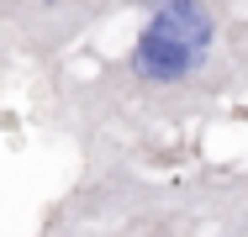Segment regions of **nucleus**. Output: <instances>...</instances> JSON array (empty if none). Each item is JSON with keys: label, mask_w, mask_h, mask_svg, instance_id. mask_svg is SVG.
I'll list each match as a JSON object with an SVG mask.
<instances>
[{"label": "nucleus", "mask_w": 248, "mask_h": 237, "mask_svg": "<svg viewBox=\"0 0 248 237\" xmlns=\"http://www.w3.org/2000/svg\"><path fill=\"white\" fill-rule=\"evenodd\" d=\"M248 79V0H143L132 47L100 69L106 121H190Z\"/></svg>", "instance_id": "f257e3e1"}, {"label": "nucleus", "mask_w": 248, "mask_h": 237, "mask_svg": "<svg viewBox=\"0 0 248 237\" xmlns=\"http://www.w3.org/2000/svg\"><path fill=\"white\" fill-rule=\"evenodd\" d=\"M132 0H0V43L21 58L53 63L58 53L85 43L100 21H111Z\"/></svg>", "instance_id": "f03ea898"}]
</instances>
